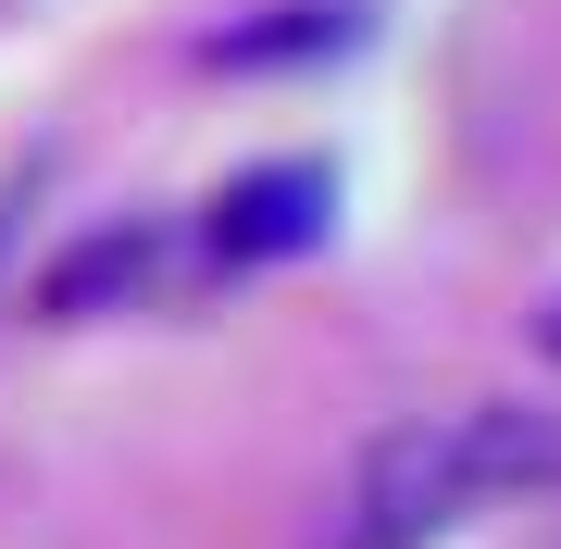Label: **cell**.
Wrapping results in <instances>:
<instances>
[{"label":"cell","instance_id":"cell-1","mask_svg":"<svg viewBox=\"0 0 561 549\" xmlns=\"http://www.w3.org/2000/svg\"><path fill=\"white\" fill-rule=\"evenodd\" d=\"M537 488H561V412H524V400L400 412L387 437H362L324 549H437V537L474 525V512L537 500Z\"/></svg>","mask_w":561,"mask_h":549},{"label":"cell","instance_id":"cell-2","mask_svg":"<svg viewBox=\"0 0 561 549\" xmlns=\"http://www.w3.org/2000/svg\"><path fill=\"white\" fill-rule=\"evenodd\" d=\"M0 13H13V0H0Z\"/></svg>","mask_w":561,"mask_h":549}]
</instances>
